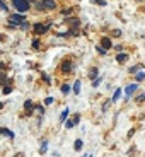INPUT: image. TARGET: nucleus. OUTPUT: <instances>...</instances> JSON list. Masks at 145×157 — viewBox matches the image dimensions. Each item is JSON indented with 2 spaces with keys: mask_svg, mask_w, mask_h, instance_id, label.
<instances>
[{
  "mask_svg": "<svg viewBox=\"0 0 145 157\" xmlns=\"http://www.w3.org/2000/svg\"><path fill=\"white\" fill-rule=\"evenodd\" d=\"M12 5L16 7V10L21 12V14H24V12L29 10V2L27 0H12Z\"/></svg>",
  "mask_w": 145,
  "mask_h": 157,
  "instance_id": "1",
  "label": "nucleus"
},
{
  "mask_svg": "<svg viewBox=\"0 0 145 157\" xmlns=\"http://www.w3.org/2000/svg\"><path fill=\"white\" fill-rule=\"evenodd\" d=\"M9 20H10V26H21V24L26 20V17H24L21 12H17V14H12V16L9 17Z\"/></svg>",
  "mask_w": 145,
  "mask_h": 157,
  "instance_id": "2",
  "label": "nucleus"
},
{
  "mask_svg": "<svg viewBox=\"0 0 145 157\" xmlns=\"http://www.w3.org/2000/svg\"><path fill=\"white\" fill-rule=\"evenodd\" d=\"M50 26H51L50 22H48L46 26H43V24H34V27H33V29H34V33H36V34H44V33L50 29Z\"/></svg>",
  "mask_w": 145,
  "mask_h": 157,
  "instance_id": "3",
  "label": "nucleus"
},
{
  "mask_svg": "<svg viewBox=\"0 0 145 157\" xmlns=\"http://www.w3.org/2000/svg\"><path fill=\"white\" fill-rule=\"evenodd\" d=\"M41 5H43V9L51 10V9L56 7V2H55V0H43V2H41Z\"/></svg>",
  "mask_w": 145,
  "mask_h": 157,
  "instance_id": "4",
  "label": "nucleus"
},
{
  "mask_svg": "<svg viewBox=\"0 0 145 157\" xmlns=\"http://www.w3.org/2000/svg\"><path fill=\"white\" fill-rule=\"evenodd\" d=\"M135 91H138V84H130V85H127V89H125V94L130 98Z\"/></svg>",
  "mask_w": 145,
  "mask_h": 157,
  "instance_id": "5",
  "label": "nucleus"
},
{
  "mask_svg": "<svg viewBox=\"0 0 145 157\" xmlns=\"http://www.w3.org/2000/svg\"><path fill=\"white\" fill-rule=\"evenodd\" d=\"M101 46H103L104 50H109V48H113V43H111L109 38H103L101 39Z\"/></svg>",
  "mask_w": 145,
  "mask_h": 157,
  "instance_id": "6",
  "label": "nucleus"
},
{
  "mask_svg": "<svg viewBox=\"0 0 145 157\" xmlns=\"http://www.w3.org/2000/svg\"><path fill=\"white\" fill-rule=\"evenodd\" d=\"M70 70H72V61H68V60L63 61V63H62V72L67 74V72H70Z\"/></svg>",
  "mask_w": 145,
  "mask_h": 157,
  "instance_id": "7",
  "label": "nucleus"
},
{
  "mask_svg": "<svg viewBox=\"0 0 145 157\" xmlns=\"http://www.w3.org/2000/svg\"><path fill=\"white\" fill-rule=\"evenodd\" d=\"M24 108H26V113H27V115H31V111H33V101H29V99H27V101L24 102Z\"/></svg>",
  "mask_w": 145,
  "mask_h": 157,
  "instance_id": "8",
  "label": "nucleus"
},
{
  "mask_svg": "<svg viewBox=\"0 0 145 157\" xmlns=\"http://www.w3.org/2000/svg\"><path fill=\"white\" fill-rule=\"evenodd\" d=\"M0 133H2V135H7L9 138H14V133H12L10 130H7V128H0Z\"/></svg>",
  "mask_w": 145,
  "mask_h": 157,
  "instance_id": "9",
  "label": "nucleus"
},
{
  "mask_svg": "<svg viewBox=\"0 0 145 157\" xmlns=\"http://www.w3.org/2000/svg\"><path fill=\"white\" fill-rule=\"evenodd\" d=\"M116 60L120 61V63H125L128 60V55H125V53H118V57H116Z\"/></svg>",
  "mask_w": 145,
  "mask_h": 157,
  "instance_id": "10",
  "label": "nucleus"
},
{
  "mask_svg": "<svg viewBox=\"0 0 145 157\" xmlns=\"http://www.w3.org/2000/svg\"><path fill=\"white\" fill-rule=\"evenodd\" d=\"M67 116H68V109H63V113H62V116H60V121L65 123V121H67Z\"/></svg>",
  "mask_w": 145,
  "mask_h": 157,
  "instance_id": "11",
  "label": "nucleus"
},
{
  "mask_svg": "<svg viewBox=\"0 0 145 157\" xmlns=\"http://www.w3.org/2000/svg\"><path fill=\"white\" fill-rule=\"evenodd\" d=\"M73 92H75V94L80 92V80H77V82L73 84Z\"/></svg>",
  "mask_w": 145,
  "mask_h": 157,
  "instance_id": "12",
  "label": "nucleus"
},
{
  "mask_svg": "<svg viewBox=\"0 0 145 157\" xmlns=\"http://www.w3.org/2000/svg\"><path fill=\"white\" fill-rule=\"evenodd\" d=\"M82 145H84V142H82V140H75L73 149H75V150H80V149H82Z\"/></svg>",
  "mask_w": 145,
  "mask_h": 157,
  "instance_id": "13",
  "label": "nucleus"
},
{
  "mask_svg": "<svg viewBox=\"0 0 145 157\" xmlns=\"http://www.w3.org/2000/svg\"><path fill=\"white\" fill-rule=\"evenodd\" d=\"M46 150H48V142H46V140H44V142H43V143H41V149H39V152H41V154H44V152H46Z\"/></svg>",
  "mask_w": 145,
  "mask_h": 157,
  "instance_id": "14",
  "label": "nucleus"
},
{
  "mask_svg": "<svg viewBox=\"0 0 145 157\" xmlns=\"http://www.w3.org/2000/svg\"><path fill=\"white\" fill-rule=\"evenodd\" d=\"M68 92H70V85L63 84V85H62V94H68Z\"/></svg>",
  "mask_w": 145,
  "mask_h": 157,
  "instance_id": "15",
  "label": "nucleus"
},
{
  "mask_svg": "<svg viewBox=\"0 0 145 157\" xmlns=\"http://www.w3.org/2000/svg\"><path fill=\"white\" fill-rule=\"evenodd\" d=\"M135 77H137V82H140V80H144V78H145V72H138V74L135 75Z\"/></svg>",
  "mask_w": 145,
  "mask_h": 157,
  "instance_id": "16",
  "label": "nucleus"
},
{
  "mask_svg": "<svg viewBox=\"0 0 145 157\" xmlns=\"http://www.w3.org/2000/svg\"><path fill=\"white\" fill-rule=\"evenodd\" d=\"M120 94H121V91H120V89H116V91H114V96H113V101H118Z\"/></svg>",
  "mask_w": 145,
  "mask_h": 157,
  "instance_id": "17",
  "label": "nucleus"
},
{
  "mask_svg": "<svg viewBox=\"0 0 145 157\" xmlns=\"http://www.w3.org/2000/svg\"><path fill=\"white\" fill-rule=\"evenodd\" d=\"M10 92H12V87L10 85H5L3 87V94H10Z\"/></svg>",
  "mask_w": 145,
  "mask_h": 157,
  "instance_id": "18",
  "label": "nucleus"
},
{
  "mask_svg": "<svg viewBox=\"0 0 145 157\" xmlns=\"http://www.w3.org/2000/svg\"><path fill=\"white\" fill-rule=\"evenodd\" d=\"M96 75H97V68H92L91 74H89V77H91V78H96Z\"/></svg>",
  "mask_w": 145,
  "mask_h": 157,
  "instance_id": "19",
  "label": "nucleus"
},
{
  "mask_svg": "<svg viewBox=\"0 0 145 157\" xmlns=\"http://www.w3.org/2000/svg\"><path fill=\"white\" fill-rule=\"evenodd\" d=\"M113 36H114V38H120V36H121V31H120V29H114V31H113Z\"/></svg>",
  "mask_w": 145,
  "mask_h": 157,
  "instance_id": "20",
  "label": "nucleus"
},
{
  "mask_svg": "<svg viewBox=\"0 0 145 157\" xmlns=\"http://www.w3.org/2000/svg\"><path fill=\"white\" fill-rule=\"evenodd\" d=\"M0 9H2V10H7V9H9V7H7V3H5L3 0H0Z\"/></svg>",
  "mask_w": 145,
  "mask_h": 157,
  "instance_id": "21",
  "label": "nucleus"
},
{
  "mask_svg": "<svg viewBox=\"0 0 145 157\" xmlns=\"http://www.w3.org/2000/svg\"><path fill=\"white\" fill-rule=\"evenodd\" d=\"M33 48H34V50H39V41H38V39L33 41Z\"/></svg>",
  "mask_w": 145,
  "mask_h": 157,
  "instance_id": "22",
  "label": "nucleus"
},
{
  "mask_svg": "<svg viewBox=\"0 0 145 157\" xmlns=\"http://www.w3.org/2000/svg\"><path fill=\"white\" fill-rule=\"evenodd\" d=\"M51 102H53V98H46L44 99V104H46V106H50Z\"/></svg>",
  "mask_w": 145,
  "mask_h": 157,
  "instance_id": "23",
  "label": "nucleus"
},
{
  "mask_svg": "<svg viewBox=\"0 0 145 157\" xmlns=\"http://www.w3.org/2000/svg\"><path fill=\"white\" fill-rule=\"evenodd\" d=\"M97 51H99V53H101V55H106V50H104V48H103V46H97Z\"/></svg>",
  "mask_w": 145,
  "mask_h": 157,
  "instance_id": "24",
  "label": "nucleus"
},
{
  "mask_svg": "<svg viewBox=\"0 0 145 157\" xmlns=\"http://www.w3.org/2000/svg\"><path fill=\"white\" fill-rule=\"evenodd\" d=\"M99 84H101V78H94V82H92V85H94V87H97Z\"/></svg>",
  "mask_w": 145,
  "mask_h": 157,
  "instance_id": "25",
  "label": "nucleus"
},
{
  "mask_svg": "<svg viewBox=\"0 0 145 157\" xmlns=\"http://www.w3.org/2000/svg\"><path fill=\"white\" fill-rule=\"evenodd\" d=\"M144 101H145V94H142L140 98H137V102H144Z\"/></svg>",
  "mask_w": 145,
  "mask_h": 157,
  "instance_id": "26",
  "label": "nucleus"
},
{
  "mask_svg": "<svg viewBox=\"0 0 145 157\" xmlns=\"http://www.w3.org/2000/svg\"><path fill=\"white\" fill-rule=\"evenodd\" d=\"M43 78H44V80H46V82H48V84H50V82H51V78L48 77V75H44V74H43Z\"/></svg>",
  "mask_w": 145,
  "mask_h": 157,
  "instance_id": "27",
  "label": "nucleus"
},
{
  "mask_svg": "<svg viewBox=\"0 0 145 157\" xmlns=\"http://www.w3.org/2000/svg\"><path fill=\"white\" fill-rule=\"evenodd\" d=\"M3 68H5V65H3V63L0 61V70H3Z\"/></svg>",
  "mask_w": 145,
  "mask_h": 157,
  "instance_id": "28",
  "label": "nucleus"
},
{
  "mask_svg": "<svg viewBox=\"0 0 145 157\" xmlns=\"http://www.w3.org/2000/svg\"><path fill=\"white\" fill-rule=\"evenodd\" d=\"M16 157H24V154L21 152V154H16Z\"/></svg>",
  "mask_w": 145,
  "mask_h": 157,
  "instance_id": "29",
  "label": "nucleus"
},
{
  "mask_svg": "<svg viewBox=\"0 0 145 157\" xmlns=\"http://www.w3.org/2000/svg\"><path fill=\"white\" fill-rule=\"evenodd\" d=\"M2 108H3V102H0V109H2Z\"/></svg>",
  "mask_w": 145,
  "mask_h": 157,
  "instance_id": "30",
  "label": "nucleus"
},
{
  "mask_svg": "<svg viewBox=\"0 0 145 157\" xmlns=\"http://www.w3.org/2000/svg\"><path fill=\"white\" fill-rule=\"evenodd\" d=\"M27 2H29V3H33V2H34V0H27Z\"/></svg>",
  "mask_w": 145,
  "mask_h": 157,
  "instance_id": "31",
  "label": "nucleus"
},
{
  "mask_svg": "<svg viewBox=\"0 0 145 157\" xmlns=\"http://www.w3.org/2000/svg\"><path fill=\"white\" fill-rule=\"evenodd\" d=\"M87 157H92V156H87Z\"/></svg>",
  "mask_w": 145,
  "mask_h": 157,
  "instance_id": "32",
  "label": "nucleus"
}]
</instances>
